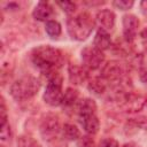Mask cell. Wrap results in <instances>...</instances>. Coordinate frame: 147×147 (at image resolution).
<instances>
[{
  "instance_id": "cell-1",
  "label": "cell",
  "mask_w": 147,
  "mask_h": 147,
  "mask_svg": "<svg viewBox=\"0 0 147 147\" xmlns=\"http://www.w3.org/2000/svg\"><path fill=\"white\" fill-rule=\"evenodd\" d=\"M31 60L34 67L45 76L56 72L64 63V56L59 48L49 45H41L31 53Z\"/></svg>"
},
{
  "instance_id": "cell-2",
  "label": "cell",
  "mask_w": 147,
  "mask_h": 147,
  "mask_svg": "<svg viewBox=\"0 0 147 147\" xmlns=\"http://www.w3.org/2000/svg\"><path fill=\"white\" fill-rule=\"evenodd\" d=\"M95 22L92 16L84 11L67 20V31L69 36L78 41H83L90 37L94 29Z\"/></svg>"
},
{
  "instance_id": "cell-3",
  "label": "cell",
  "mask_w": 147,
  "mask_h": 147,
  "mask_svg": "<svg viewBox=\"0 0 147 147\" xmlns=\"http://www.w3.org/2000/svg\"><path fill=\"white\" fill-rule=\"evenodd\" d=\"M40 88V82L32 76H24L15 80L9 88L10 95L16 101H26L33 98Z\"/></svg>"
},
{
  "instance_id": "cell-4",
  "label": "cell",
  "mask_w": 147,
  "mask_h": 147,
  "mask_svg": "<svg viewBox=\"0 0 147 147\" xmlns=\"http://www.w3.org/2000/svg\"><path fill=\"white\" fill-rule=\"evenodd\" d=\"M46 78H47V85H46V88L42 95L44 101L52 107L61 106L62 99H63L62 77L56 71V72L47 75Z\"/></svg>"
},
{
  "instance_id": "cell-5",
  "label": "cell",
  "mask_w": 147,
  "mask_h": 147,
  "mask_svg": "<svg viewBox=\"0 0 147 147\" xmlns=\"http://www.w3.org/2000/svg\"><path fill=\"white\" fill-rule=\"evenodd\" d=\"M101 78L116 88H122L125 82V70L119 61H108L101 68Z\"/></svg>"
},
{
  "instance_id": "cell-6",
  "label": "cell",
  "mask_w": 147,
  "mask_h": 147,
  "mask_svg": "<svg viewBox=\"0 0 147 147\" xmlns=\"http://www.w3.org/2000/svg\"><path fill=\"white\" fill-rule=\"evenodd\" d=\"M147 103V98L140 93L125 91L118 94V107L124 113L133 114L140 111Z\"/></svg>"
},
{
  "instance_id": "cell-7",
  "label": "cell",
  "mask_w": 147,
  "mask_h": 147,
  "mask_svg": "<svg viewBox=\"0 0 147 147\" xmlns=\"http://www.w3.org/2000/svg\"><path fill=\"white\" fill-rule=\"evenodd\" d=\"M62 127L60 126V121L57 115L48 114L46 115L40 124V133L45 141L52 142L60 138Z\"/></svg>"
},
{
  "instance_id": "cell-8",
  "label": "cell",
  "mask_w": 147,
  "mask_h": 147,
  "mask_svg": "<svg viewBox=\"0 0 147 147\" xmlns=\"http://www.w3.org/2000/svg\"><path fill=\"white\" fill-rule=\"evenodd\" d=\"M83 67L88 70H96L102 67L105 62V54L94 46H86L80 52Z\"/></svg>"
},
{
  "instance_id": "cell-9",
  "label": "cell",
  "mask_w": 147,
  "mask_h": 147,
  "mask_svg": "<svg viewBox=\"0 0 147 147\" xmlns=\"http://www.w3.org/2000/svg\"><path fill=\"white\" fill-rule=\"evenodd\" d=\"M122 26H123V37L124 40L127 42H132L136 38L139 29V20L133 14H126L123 16L122 20Z\"/></svg>"
},
{
  "instance_id": "cell-10",
  "label": "cell",
  "mask_w": 147,
  "mask_h": 147,
  "mask_svg": "<svg viewBox=\"0 0 147 147\" xmlns=\"http://www.w3.org/2000/svg\"><path fill=\"white\" fill-rule=\"evenodd\" d=\"M95 22L100 26L99 29H102V30L109 32L115 28L116 15L110 9H102V10L98 11L96 17H95Z\"/></svg>"
},
{
  "instance_id": "cell-11",
  "label": "cell",
  "mask_w": 147,
  "mask_h": 147,
  "mask_svg": "<svg viewBox=\"0 0 147 147\" xmlns=\"http://www.w3.org/2000/svg\"><path fill=\"white\" fill-rule=\"evenodd\" d=\"M54 10H53V7L51 6L49 2H46V1H39L34 8H33V11H32V16L34 20L37 21H40V22H47L51 20L52 15H53Z\"/></svg>"
},
{
  "instance_id": "cell-12",
  "label": "cell",
  "mask_w": 147,
  "mask_h": 147,
  "mask_svg": "<svg viewBox=\"0 0 147 147\" xmlns=\"http://www.w3.org/2000/svg\"><path fill=\"white\" fill-rule=\"evenodd\" d=\"M79 118V122L84 129V131L90 134V136H93V134H96L99 132V129H100V122H99V118L95 114H90V115H83V116H78Z\"/></svg>"
},
{
  "instance_id": "cell-13",
  "label": "cell",
  "mask_w": 147,
  "mask_h": 147,
  "mask_svg": "<svg viewBox=\"0 0 147 147\" xmlns=\"http://www.w3.org/2000/svg\"><path fill=\"white\" fill-rule=\"evenodd\" d=\"M68 74H69V79L72 84L79 85L83 84L84 82L87 80L88 75H87V70L85 67H80L77 64H71L69 65L68 69Z\"/></svg>"
},
{
  "instance_id": "cell-14",
  "label": "cell",
  "mask_w": 147,
  "mask_h": 147,
  "mask_svg": "<svg viewBox=\"0 0 147 147\" xmlns=\"http://www.w3.org/2000/svg\"><path fill=\"white\" fill-rule=\"evenodd\" d=\"M93 46L99 48L100 51H106L108 48H110L111 46V38H110V34L109 32L102 30V29H99L94 36V39H93Z\"/></svg>"
},
{
  "instance_id": "cell-15",
  "label": "cell",
  "mask_w": 147,
  "mask_h": 147,
  "mask_svg": "<svg viewBox=\"0 0 147 147\" xmlns=\"http://www.w3.org/2000/svg\"><path fill=\"white\" fill-rule=\"evenodd\" d=\"M76 108H77L78 116L90 115V114H95L96 113V103L91 98H83V99H80L78 101Z\"/></svg>"
},
{
  "instance_id": "cell-16",
  "label": "cell",
  "mask_w": 147,
  "mask_h": 147,
  "mask_svg": "<svg viewBox=\"0 0 147 147\" xmlns=\"http://www.w3.org/2000/svg\"><path fill=\"white\" fill-rule=\"evenodd\" d=\"M78 101H79L78 91L75 90V88H72V87H68L63 92V99H62L61 106H63L65 108H71L74 106H77Z\"/></svg>"
},
{
  "instance_id": "cell-17",
  "label": "cell",
  "mask_w": 147,
  "mask_h": 147,
  "mask_svg": "<svg viewBox=\"0 0 147 147\" xmlns=\"http://www.w3.org/2000/svg\"><path fill=\"white\" fill-rule=\"evenodd\" d=\"M61 134H62V138L64 140H68V141H74V140H78L82 136H80V131L79 129L71 124V123H65L63 126H62V130H61Z\"/></svg>"
},
{
  "instance_id": "cell-18",
  "label": "cell",
  "mask_w": 147,
  "mask_h": 147,
  "mask_svg": "<svg viewBox=\"0 0 147 147\" xmlns=\"http://www.w3.org/2000/svg\"><path fill=\"white\" fill-rule=\"evenodd\" d=\"M87 88H88V91L91 93L101 96L107 90V84L101 77L100 78H92V79L88 80Z\"/></svg>"
},
{
  "instance_id": "cell-19",
  "label": "cell",
  "mask_w": 147,
  "mask_h": 147,
  "mask_svg": "<svg viewBox=\"0 0 147 147\" xmlns=\"http://www.w3.org/2000/svg\"><path fill=\"white\" fill-rule=\"evenodd\" d=\"M45 31L51 38L56 39L62 32V26L56 20H49L45 23Z\"/></svg>"
},
{
  "instance_id": "cell-20",
  "label": "cell",
  "mask_w": 147,
  "mask_h": 147,
  "mask_svg": "<svg viewBox=\"0 0 147 147\" xmlns=\"http://www.w3.org/2000/svg\"><path fill=\"white\" fill-rule=\"evenodd\" d=\"M138 74H139V79L142 83H147V54L139 56V60H138Z\"/></svg>"
},
{
  "instance_id": "cell-21",
  "label": "cell",
  "mask_w": 147,
  "mask_h": 147,
  "mask_svg": "<svg viewBox=\"0 0 147 147\" xmlns=\"http://www.w3.org/2000/svg\"><path fill=\"white\" fill-rule=\"evenodd\" d=\"M17 147H41V145L30 136H21L17 139Z\"/></svg>"
},
{
  "instance_id": "cell-22",
  "label": "cell",
  "mask_w": 147,
  "mask_h": 147,
  "mask_svg": "<svg viewBox=\"0 0 147 147\" xmlns=\"http://www.w3.org/2000/svg\"><path fill=\"white\" fill-rule=\"evenodd\" d=\"M11 138V129L9 125V122L1 123V130H0V139L2 142L9 141Z\"/></svg>"
},
{
  "instance_id": "cell-23",
  "label": "cell",
  "mask_w": 147,
  "mask_h": 147,
  "mask_svg": "<svg viewBox=\"0 0 147 147\" xmlns=\"http://www.w3.org/2000/svg\"><path fill=\"white\" fill-rule=\"evenodd\" d=\"M56 5H57L64 13H67V14H72V13H75V11H76V8H77L76 3L72 2V1H57Z\"/></svg>"
},
{
  "instance_id": "cell-24",
  "label": "cell",
  "mask_w": 147,
  "mask_h": 147,
  "mask_svg": "<svg viewBox=\"0 0 147 147\" xmlns=\"http://www.w3.org/2000/svg\"><path fill=\"white\" fill-rule=\"evenodd\" d=\"M133 5H134V2L132 0H115V1H113V6L119 10L131 9Z\"/></svg>"
},
{
  "instance_id": "cell-25",
  "label": "cell",
  "mask_w": 147,
  "mask_h": 147,
  "mask_svg": "<svg viewBox=\"0 0 147 147\" xmlns=\"http://www.w3.org/2000/svg\"><path fill=\"white\" fill-rule=\"evenodd\" d=\"M77 142H78V147H93L94 146L93 139L90 136H83V137H80L77 140Z\"/></svg>"
},
{
  "instance_id": "cell-26",
  "label": "cell",
  "mask_w": 147,
  "mask_h": 147,
  "mask_svg": "<svg viewBox=\"0 0 147 147\" xmlns=\"http://www.w3.org/2000/svg\"><path fill=\"white\" fill-rule=\"evenodd\" d=\"M99 147H119V144L114 138H105L101 140Z\"/></svg>"
},
{
  "instance_id": "cell-27",
  "label": "cell",
  "mask_w": 147,
  "mask_h": 147,
  "mask_svg": "<svg viewBox=\"0 0 147 147\" xmlns=\"http://www.w3.org/2000/svg\"><path fill=\"white\" fill-rule=\"evenodd\" d=\"M140 37H141V41H142V44L147 47V28H145V29L141 31Z\"/></svg>"
},
{
  "instance_id": "cell-28",
  "label": "cell",
  "mask_w": 147,
  "mask_h": 147,
  "mask_svg": "<svg viewBox=\"0 0 147 147\" xmlns=\"http://www.w3.org/2000/svg\"><path fill=\"white\" fill-rule=\"evenodd\" d=\"M140 8H141V11L145 16H147V1H142L140 3Z\"/></svg>"
},
{
  "instance_id": "cell-29",
  "label": "cell",
  "mask_w": 147,
  "mask_h": 147,
  "mask_svg": "<svg viewBox=\"0 0 147 147\" xmlns=\"http://www.w3.org/2000/svg\"><path fill=\"white\" fill-rule=\"evenodd\" d=\"M121 147H141V146H139L138 144H136V142H133V141H130V142L124 144V145L121 146Z\"/></svg>"
},
{
  "instance_id": "cell-30",
  "label": "cell",
  "mask_w": 147,
  "mask_h": 147,
  "mask_svg": "<svg viewBox=\"0 0 147 147\" xmlns=\"http://www.w3.org/2000/svg\"><path fill=\"white\" fill-rule=\"evenodd\" d=\"M1 147H6V146H3V145H2V146H1Z\"/></svg>"
}]
</instances>
